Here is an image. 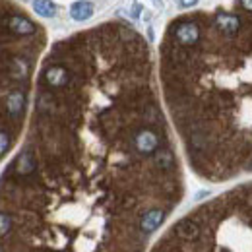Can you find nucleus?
Instances as JSON below:
<instances>
[{
    "label": "nucleus",
    "mask_w": 252,
    "mask_h": 252,
    "mask_svg": "<svg viewBox=\"0 0 252 252\" xmlns=\"http://www.w3.org/2000/svg\"><path fill=\"white\" fill-rule=\"evenodd\" d=\"M181 198L146 39L107 22L57 43L28 142L0 181L8 235L35 252H140Z\"/></svg>",
    "instance_id": "f257e3e1"
},
{
    "label": "nucleus",
    "mask_w": 252,
    "mask_h": 252,
    "mask_svg": "<svg viewBox=\"0 0 252 252\" xmlns=\"http://www.w3.org/2000/svg\"><path fill=\"white\" fill-rule=\"evenodd\" d=\"M221 33L200 12L192 45L161 43L167 109L192 169L212 183L252 175V14Z\"/></svg>",
    "instance_id": "f03ea898"
},
{
    "label": "nucleus",
    "mask_w": 252,
    "mask_h": 252,
    "mask_svg": "<svg viewBox=\"0 0 252 252\" xmlns=\"http://www.w3.org/2000/svg\"><path fill=\"white\" fill-rule=\"evenodd\" d=\"M45 32L14 0H0V159L24 125L33 70Z\"/></svg>",
    "instance_id": "7ed1b4c3"
},
{
    "label": "nucleus",
    "mask_w": 252,
    "mask_h": 252,
    "mask_svg": "<svg viewBox=\"0 0 252 252\" xmlns=\"http://www.w3.org/2000/svg\"><path fill=\"white\" fill-rule=\"evenodd\" d=\"M154 252H252V183L194 208L163 235Z\"/></svg>",
    "instance_id": "20e7f679"
},
{
    "label": "nucleus",
    "mask_w": 252,
    "mask_h": 252,
    "mask_svg": "<svg viewBox=\"0 0 252 252\" xmlns=\"http://www.w3.org/2000/svg\"><path fill=\"white\" fill-rule=\"evenodd\" d=\"M70 16L76 22H88L94 16V4L88 0H78L70 6Z\"/></svg>",
    "instance_id": "39448f33"
},
{
    "label": "nucleus",
    "mask_w": 252,
    "mask_h": 252,
    "mask_svg": "<svg viewBox=\"0 0 252 252\" xmlns=\"http://www.w3.org/2000/svg\"><path fill=\"white\" fill-rule=\"evenodd\" d=\"M33 10L41 18H55L57 14V6L51 0H33Z\"/></svg>",
    "instance_id": "423d86ee"
},
{
    "label": "nucleus",
    "mask_w": 252,
    "mask_h": 252,
    "mask_svg": "<svg viewBox=\"0 0 252 252\" xmlns=\"http://www.w3.org/2000/svg\"><path fill=\"white\" fill-rule=\"evenodd\" d=\"M179 4H181V8H192L198 4V0H179Z\"/></svg>",
    "instance_id": "0eeeda50"
},
{
    "label": "nucleus",
    "mask_w": 252,
    "mask_h": 252,
    "mask_svg": "<svg viewBox=\"0 0 252 252\" xmlns=\"http://www.w3.org/2000/svg\"><path fill=\"white\" fill-rule=\"evenodd\" d=\"M22 2H28V0H22Z\"/></svg>",
    "instance_id": "6e6552de"
},
{
    "label": "nucleus",
    "mask_w": 252,
    "mask_h": 252,
    "mask_svg": "<svg viewBox=\"0 0 252 252\" xmlns=\"http://www.w3.org/2000/svg\"><path fill=\"white\" fill-rule=\"evenodd\" d=\"M158 2H159V0H158Z\"/></svg>",
    "instance_id": "1a4fd4ad"
}]
</instances>
